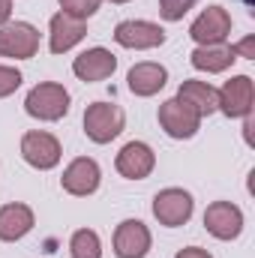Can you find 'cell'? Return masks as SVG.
<instances>
[{
  "instance_id": "7a4b0ae2",
  "label": "cell",
  "mask_w": 255,
  "mask_h": 258,
  "mask_svg": "<svg viewBox=\"0 0 255 258\" xmlns=\"http://www.w3.org/2000/svg\"><path fill=\"white\" fill-rule=\"evenodd\" d=\"M126 126V114L114 102H93L84 111V135L93 144H108L114 141Z\"/></svg>"
},
{
  "instance_id": "484cf974",
  "label": "cell",
  "mask_w": 255,
  "mask_h": 258,
  "mask_svg": "<svg viewBox=\"0 0 255 258\" xmlns=\"http://www.w3.org/2000/svg\"><path fill=\"white\" fill-rule=\"evenodd\" d=\"M12 18V0H0V27Z\"/></svg>"
},
{
  "instance_id": "5bb4252c",
  "label": "cell",
  "mask_w": 255,
  "mask_h": 258,
  "mask_svg": "<svg viewBox=\"0 0 255 258\" xmlns=\"http://www.w3.org/2000/svg\"><path fill=\"white\" fill-rule=\"evenodd\" d=\"M84 36H87V21L75 18V15H66V12L51 15V21H48V48H51V54L72 51Z\"/></svg>"
},
{
  "instance_id": "3957f363",
  "label": "cell",
  "mask_w": 255,
  "mask_h": 258,
  "mask_svg": "<svg viewBox=\"0 0 255 258\" xmlns=\"http://www.w3.org/2000/svg\"><path fill=\"white\" fill-rule=\"evenodd\" d=\"M60 156H63V147L60 141L45 132V129H30L21 135V159L36 168V171H51L60 165Z\"/></svg>"
},
{
  "instance_id": "5b68a950",
  "label": "cell",
  "mask_w": 255,
  "mask_h": 258,
  "mask_svg": "<svg viewBox=\"0 0 255 258\" xmlns=\"http://www.w3.org/2000/svg\"><path fill=\"white\" fill-rule=\"evenodd\" d=\"M39 51V30L30 21H6L0 27V57L30 60Z\"/></svg>"
},
{
  "instance_id": "4316f807",
  "label": "cell",
  "mask_w": 255,
  "mask_h": 258,
  "mask_svg": "<svg viewBox=\"0 0 255 258\" xmlns=\"http://www.w3.org/2000/svg\"><path fill=\"white\" fill-rule=\"evenodd\" d=\"M111 3H129V0H111Z\"/></svg>"
},
{
  "instance_id": "603a6c76",
  "label": "cell",
  "mask_w": 255,
  "mask_h": 258,
  "mask_svg": "<svg viewBox=\"0 0 255 258\" xmlns=\"http://www.w3.org/2000/svg\"><path fill=\"white\" fill-rule=\"evenodd\" d=\"M21 81H24V75H21L15 66H3L0 63V99L12 96V93L21 87Z\"/></svg>"
},
{
  "instance_id": "ffe728a7",
  "label": "cell",
  "mask_w": 255,
  "mask_h": 258,
  "mask_svg": "<svg viewBox=\"0 0 255 258\" xmlns=\"http://www.w3.org/2000/svg\"><path fill=\"white\" fill-rule=\"evenodd\" d=\"M69 255L72 258H102V240L93 228H78L69 237Z\"/></svg>"
},
{
  "instance_id": "277c9868",
  "label": "cell",
  "mask_w": 255,
  "mask_h": 258,
  "mask_svg": "<svg viewBox=\"0 0 255 258\" xmlns=\"http://www.w3.org/2000/svg\"><path fill=\"white\" fill-rule=\"evenodd\" d=\"M192 210H195V201L186 189L180 186H168V189H159L153 195V216L159 225L165 228H180L192 219Z\"/></svg>"
},
{
  "instance_id": "cb8c5ba5",
  "label": "cell",
  "mask_w": 255,
  "mask_h": 258,
  "mask_svg": "<svg viewBox=\"0 0 255 258\" xmlns=\"http://www.w3.org/2000/svg\"><path fill=\"white\" fill-rule=\"evenodd\" d=\"M231 51H234V57H246V60H255V36H246V39L234 42V45H231Z\"/></svg>"
},
{
  "instance_id": "6da1fadb",
  "label": "cell",
  "mask_w": 255,
  "mask_h": 258,
  "mask_svg": "<svg viewBox=\"0 0 255 258\" xmlns=\"http://www.w3.org/2000/svg\"><path fill=\"white\" fill-rule=\"evenodd\" d=\"M24 111L33 120H42V123L63 120L69 114V90L57 81H39L24 96Z\"/></svg>"
},
{
  "instance_id": "52a82bcc",
  "label": "cell",
  "mask_w": 255,
  "mask_h": 258,
  "mask_svg": "<svg viewBox=\"0 0 255 258\" xmlns=\"http://www.w3.org/2000/svg\"><path fill=\"white\" fill-rule=\"evenodd\" d=\"M114 42L132 51H150V48L165 45V30L144 18H126L114 27Z\"/></svg>"
},
{
  "instance_id": "7402d4cb",
  "label": "cell",
  "mask_w": 255,
  "mask_h": 258,
  "mask_svg": "<svg viewBox=\"0 0 255 258\" xmlns=\"http://www.w3.org/2000/svg\"><path fill=\"white\" fill-rule=\"evenodd\" d=\"M198 0H159V15L165 21H180Z\"/></svg>"
},
{
  "instance_id": "2e32d148",
  "label": "cell",
  "mask_w": 255,
  "mask_h": 258,
  "mask_svg": "<svg viewBox=\"0 0 255 258\" xmlns=\"http://www.w3.org/2000/svg\"><path fill=\"white\" fill-rule=\"evenodd\" d=\"M168 84V69L162 63H153V60H144V63H135L126 72V87L129 93L147 99V96H156L162 87Z\"/></svg>"
},
{
  "instance_id": "8992f818",
  "label": "cell",
  "mask_w": 255,
  "mask_h": 258,
  "mask_svg": "<svg viewBox=\"0 0 255 258\" xmlns=\"http://www.w3.org/2000/svg\"><path fill=\"white\" fill-rule=\"evenodd\" d=\"M159 126L162 132L168 135V138H177V141H183V138H192L198 129H201V114L198 111H192L189 105L183 102V99H165L162 105H159Z\"/></svg>"
},
{
  "instance_id": "e0dca14e",
  "label": "cell",
  "mask_w": 255,
  "mask_h": 258,
  "mask_svg": "<svg viewBox=\"0 0 255 258\" xmlns=\"http://www.w3.org/2000/svg\"><path fill=\"white\" fill-rule=\"evenodd\" d=\"M36 225V216H33V207L21 204V201H12V204H3L0 207V240L3 243H15L21 237H27Z\"/></svg>"
},
{
  "instance_id": "8fae6325",
  "label": "cell",
  "mask_w": 255,
  "mask_h": 258,
  "mask_svg": "<svg viewBox=\"0 0 255 258\" xmlns=\"http://www.w3.org/2000/svg\"><path fill=\"white\" fill-rule=\"evenodd\" d=\"M102 183V171H99V162L90 159V156H78L72 159L63 168V177H60V186L63 192L75 195V198H87L99 189Z\"/></svg>"
},
{
  "instance_id": "7c38bea8",
  "label": "cell",
  "mask_w": 255,
  "mask_h": 258,
  "mask_svg": "<svg viewBox=\"0 0 255 258\" xmlns=\"http://www.w3.org/2000/svg\"><path fill=\"white\" fill-rule=\"evenodd\" d=\"M114 168L126 180H144L156 168V153L147 141H129V144L120 147V153L114 159Z\"/></svg>"
},
{
  "instance_id": "44dd1931",
  "label": "cell",
  "mask_w": 255,
  "mask_h": 258,
  "mask_svg": "<svg viewBox=\"0 0 255 258\" xmlns=\"http://www.w3.org/2000/svg\"><path fill=\"white\" fill-rule=\"evenodd\" d=\"M57 3H60V12L75 15V18H81V21L93 18V15L99 12V6H102V0H57Z\"/></svg>"
},
{
  "instance_id": "9c48e42d",
  "label": "cell",
  "mask_w": 255,
  "mask_h": 258,
  "mask_svg": "<svg viewBox=\"0 0 255 258\" xmlns=\"http://www.w3.org/2000/svg\"><path fill=\"white\" fill-rule=\"evenodd\" d=\"M204 228L216 240H237L243 231V210L234 201H213L204 210Z\"/></svg>"
},
{
  "instance_id": "d4e9b609",
  "label": "cell",
  "mask_w": 255,
  "mask_h": 258,
  "mask_svg": "<svg viewBox=\"0 0 255 258\" xmlns=\"http://www.w3.org/2000/svg\"><path fill=\"white\" fill-rule=\"evenodd\" d=\"M174 258H213L207 249H201V246H186V249H180Z\"/></svg>"
},
{
  "instance_id": "ba28073f",
  "label": "cell",
  "mask_w": 255,
  "mask_h": 258,
  "mask_svg": "<svg viewBox=\"0 0 255 258\" xmlns=\"http://www.w3.org/2000/svg\"><path fill=\"white\" fill-rule=\"evenodd\" d=\"M252 105H255V84L249 75H234L219 87L216 111H222L225 117H249Z\"/></svg>"
},
{
  "instance_id": "4fadbf2b",
  "label": "cell",
  "mask_w": 255,
  "mask_h": 258,
  "mask_svg": "<svg viewBox=\"0 0 255 258\" xmlns=\"http://www.w3.org/2000/svg\"><path fill=\"white\" fill-rule=\"evenodd\" d=\"M150 228L141 222V219H123L117 228H114V255L117 258H144L150 252Z\"/></svg>"
},
{
  "instance_id": "9a60e30c",
  "label": "cell",
  "mask_w": 255,
  "mask_h": 258,
  "mask_svg": "<svg viewBox=\"0 0 255 258\" xmlns=\"http://www.w3.org/2000/svg\"><path fill=\"white\" fill-rule=\"evenodd\" d=\"M114 69H117V57H114L108 48H102V45L87 48V51H81V54L72 60V75L81 78V81H87V84H90V81H105V78H111Z\"/></svg>"
},
{
  "instance_id": "d6986e66",
  "label": "cell",
  "mask_w": 255,
  "mask_h": 258,
  "mask_svg": "<svg viewBox=\"0 0 255 258\" xmlns=\"http://www.w3.org/2000/svg\"><path fill=\"white\" fill-rule=\"evenodd\" d=\"M237 57H234V51H231V45H195V51L189 54V63L198 69V72H225L228 66L234 63Z\"/></svg>"
},
{
  "instance_id": "30bf717a",
  "label": "cell",
  "mask_w": 255,
  "mask_h": 258,
  "mask_svg": "<svg viewBox=\"0 0 255 258\" xmlns=\"http://www.w3.org/2000/svg\"><path fill=\"white\" fill-rule=\"evenodd\" d=\"M231 33V15L222 6H207L189 24V36L195 45H222Z\"/></svg>"
},
{
  "instance_id": "83f0119b",
  "label": "cell",
  "mask_w": 255,
  "mask_h": 258,
  "mask_svg": "<svg viewBox=\"0 0 255 258\" xmlns=\"http://www.w3.org/2000/svg\"><path fill=\"white\" fill-rule=\"evenodd\" d=\"M243 3H246V6H252V0H243Z\"/></svg>"
},
{
  "instance_id": "ac0fdd59",
  "label": "cell",
  "mask_w": 255,
  "mask_h": 258,
  "mask_svg": "<svg viewBox=\"0 0 255 258\" xmlns=\"http://www.w3.org/2000/svg\"><path fill=\"white\" fill-rule=\"evenodd\" d=\"M177 99H183L192 111H198L201 117H210L219 105V90L210 81H198V78H186L177 87Z\"/></svg>"
}]
</instances>
